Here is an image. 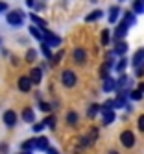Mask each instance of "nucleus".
Masks as SVG:
<instances>
[{
    "instance_id": "7ed1b4c3",
    "label": "nucleus",
    "mask_w": 144,
    "mask_h": 154,
    "mask_svg": "<svg viewBox=\"0 0 144 154\" xmlns=\"http://www.w3.org/2000/svg\"><path fill=\"white\" fill-rule=\"evenodd\" d=\"M120 141H122V145H124V147H128V149H129V147L135 145V136H133L129 130H126V132H122Z\"/></svg>"
},
{
    "instance_id": "4c0bfd02",
    "label": "nucleus",
    "mask_w": 144,
    "mask_h": 154,
    "mask_svg": "<svg viewBox=\"0 0 144 154\" xmlns=\"http://www.w3.org/2000/svg\"><path fill=\"white\" fill-rule=\"evenodd\" d=\"M137 74H139V76L144 74V65H139V67H137Z\"/></svg>"
},
{
    "instance_id": "f3484780",
    "label": "nucleus",
    "mask_w": 144,
    "mask_h": 154,
    "mask_svg": "<svg viewBox=\"0 0 144 154\" xmlns=\"http://www.w3.org/2000/svg\"><path fill=\"white\" fill-rule=\"evenodd\" d=\"M124 104H126V93L122 91V93L116 97V100H115V108H122Z\"/></svg>"
},
{
    "instance_id": "58836bf2",
    "label": "nucleus",
    "mask_w": 144,
    "mask_h": 154,
    "mask_svg": "<svg viewBox=\"0 0 144 154\" xmlns=\"http://www.w3.org/2000/svg\"><path fill=\"white\" fill-rule=\"evenodd\" d=\"M7 9V4L6 2H0V11H6Z\"/></svg>"
},
{
    "instance_id": "ea45409f",
    "label": "nucleus",
    "mask_w": 144,
    "mask_h": 154,
    "mask_svg": "<svg viewBox=\"0 0 144 154\" xmlns=\"http://www.w3.org/2000/svg\"><path fill=\"white\" fill-rule=\"evenodd\" d=\"M46 154H57V150L52 149V147H48V149H46Z\"/></svg>"
},
{
    "instance_id": "2eb2a0df",
    "label": "nucleus",
    "mask_w": 144,
    "mask_h": 154,
    "mask_svg": "<svg viewBox=\"0 0 144 154\" xmlns=\"http://www.w3.org/2000/svg\"><path fill=\"white\" fill-rule=\"evenodd\" d=\"M118 13H120V8H116V6L111 8V11H109V23H115V20L118 19Z\"/></svg>"
},
{
    "instance_id": "a211bd4d",
    "label": "nucleus",
    "mask_w": 144,
    "mask_h": 154,
    "mask_svg": "<svg viewBox=\"0 0 144 154\" xmlns=\"http://www.w3.org/2000/svg\"><path fill=\"white\" fill-rule=\"evenodd\" d=\"M133 9H135V13H144V0H135Z\"/></svg>"
},
{
    "instance_id": "72a5a7b5",
    "label": "nucleus",
    "mask_w": 144,
    "mask_h": 154,
    "mask_svg": "<svg viewBox=\"0 0 144 154\" xmlns=\"http://www.w3.org/2000/svg\"><path fill=\"white\" fill-rule=\"evenodd\" d=\"M107 108H115V100H107V102L102 106V109H107Z\"/></svg>"
},
{
    "instance_id": "c756f323",
    "label": "nucleus",
    "mask_w": 144,
    "mask_h": 154,
    "mask_svg": "<svg viewBox=\"0 0 144 154\" xmlns=\"http://www.w3.org/2000/svg\"><path fill=\"white\" fill-rule=\"evenodd\" d=\"M109 30H104L102 32V45H109Z\"/></svg>"
},
{
    "instance_id": "f257e3e1",
    "label": "nucleus",
    "mask_w": 144,
    "mask_h": 154,
    "mask_svg": "<svg viewBox=\"0 0 144 154\" xmlns=\"http://www.w3.org/2000/svg\"><path fill=\"white\" fill-rule=\"evenodd\" d=\"M22 20H24V13H20V11H9L7 13V23L11 26H22Z\"/></svg>"
},
{
    "instance_id": "f704fd0d",
    "label": "nucleus",
    "mask_w": 144,
    "mask_h": 154,
    "mask_svg": "<svg viewBox=\"0 0 144 154\" xmlns=\"http://www.w3.org/2000/svg\"><path fill=\"white\" fill-rule=\"evenodd\" d=\"M44 126H46V125H44V123H37V125H33V130H35V132H41Z\"/></svg>"
},
{
    "instance_id": "0eeeda50",
    "label": "nucleus",
    "mask_w": 144,
    "mask_h": 154,
    "mask_svg": "<svg viewBox=\"0 0 144 154\" xmlns=\"http://www.w3.org/2000/svg\"><path fill=\"white\" fill-rule=\"evenodd\" d=\"M102 113H104V125H111V123L115 121V112H113V108L102 109Z\"/></svg>"
},
{
    "instance_id": "473e14b6",
    "label": "nucleus",
    "mask_w": 144,
    "mask_h": 154,
    "mask_svg": "<svg viewBox=\"0 0 144 154\" xmlns=\"http://www.w3.org/2000/svg\"><path fill=\"white\" fill-rule=\"evenodd\" d=\"M35 56H37V52L31 48V50H28V54H26V60H28V61H31V60H35Z\"/></svg>"
},
{
    "instance_id": "a19ab883",
    "label": "nucleus",
    "mask_w": 144,
    "mask_h": 154,
    "mask_svg": "<svg viewBox=\"0 0 144 154\" xmlns=\"http://www.w3.org/2000/svg\"><path fill=\"white\" fill-rule=\"evenodd\" d=\"M26 4H28V6L31 8V6H33V0H26Z\"/></svg>"
},
{
    "instance_id": "c9c22d12",
    "label": "nucleus",
    "mask_w": 144,
    "mask_h": 154,
    "mask_svg": "<svg viewBox=\"0 0 144 154\" xmlns=\"http://www.w3.org/2000/svg\"><path fill=\"white\" fill-rule=\"evenodd\" d=\"M41 109H43V112H50V104H46V102H41Z\"/></svg>"
},
{
    "instance_id": "bb28decb",
    "label": "nucleus",
    "mask_w": 144,
    "mask_h": 154,
    "mask_svg": "<svg viewBox=\"0 0 144 154\" xmlns=\"http://www.w3.org/2000/svg\"><path fill=\"white\" fill-rule=\"evenodd\" d=\"M98 112H100V106H98V104H93L91 108H89V112H87V113H89V117L93 119V117H96Z\"/></svg>"
},
{
    "instance_id": "c03bdc74",
    "label": "nucleus",
    "mask_w": 144,
    "mask_h": 154,
    "mask_svg": "<svg viewBox=\"0 0 144 154\" xmlns=\"http://www.w3.org/2000/svg\"><path fill=\"white\" fill-rule=\"evenodd\" d=\"M22 154H31V152H30V150H24V152H22Z\"/></svg>"
},
{
    "instance_id": "ddd939ff",
    "label": "nucleus",
    "mask_w": 144,
    "mask_h": 154,
    "mask_svg": "<svg viewBox=\"0 0 144 154\" xmlns=\"http://www.w3.org/2000/svg\"><path fill=\"white\" fill-rule=\"evenodd\" d=\"M128 50V45L124 41H116V45H115V54H118V56H122V54H126Z\"/></svg>"
},
{
    "instance_id": "1a4fd4ad",
    "label": "nucleus",
    "mask_w": 144,
    "mask_h": 154,
    "mask_svg": "<svg viewBox=\"0 0 144 154\" xmlns=\"http://www.w3.org/2000/svg\"><path fill=\"white\" fill-rule=\"evenodd\" d=\"M142 61H144V48H140V50H137L135 52V56H133V67H139V65H142Z\"/></svg>"
},
{
    "instance_id": "b1692460",
    "label": "nucleus",
    "mask_w": 144,
    "mask_h": 154,
    "mask_svg": "<svg viewBox=\"0 0 144 154\" xmlns=\"http://www.w3.org/2000/svg\"><path fill=\"white\" fill-rule=\"evenodd\" d=\"M66 123H69V125H76L78 123V113L76 112H69V115H66Z\"/></svg>"
},
{
    "instance_id": "7c9ffc66",
    "label": "nucleus",
    "mask_w": 144,
    "mask_h": 154,
    "mask_svg": "<svg viewBox=\"0 0 144 154\" xmlns=\"http://www.w3.org/2000/svg\"><path fill=\"white\" fill-rule=\"evenodd\" d=\"M124 20H126V23H128L129 26H131V24H135V15H133V13H126Z\"/></svg>"
},
{
    "instance_id": "f03ea898",
    "label": "nucleus",
    "mask_w": 144,
    "mask_h": 154,
    "mask_svg": "<svg viewBox=\"0 0 144 154\" xmlns=\"http://www.w3.org/2000/svg\"><path fill=\"white\" fill-rule=\"evenodd\" d=\"M61 82H63L66 87H74V84H76V74H74L72 71H63Z\"/></svg>"
},
{
    "instance_id": "423d86ee",
    "label": "nucleus",
    "mask_w": 144,
    "mask_h": 154,
    "mask_svg": "<svg viewBox=\"0 0 144 154\" xmlns=\"http://www.w3.org/2000/svg\"><path fill=\"white\" fill-rule=\"evenodd\" d=\"M4 123H6L7 126H13V125L17 123V113L11 112V109H7V112L4 113Z\"/></svg>"
},
{
    "instance_id": "9b49d317",
    "label": "nucleus",
    "mask_w": 144,
    "mask_h": 154,
    "mask_svg": "<svg viewBox=\"0 0 144 154\" xmlns=\"http://www.w3.org/2000/svg\"><path fill=\"white\" fill-rule=\"evenodd\" d=\"M30 78H31L33 85H35V84H41V78H43V72H41V69H39V67H37V69H31Z\"/></svg>"
},
{
    "instance_id": "dca6fc26",
    "label": "nucleus",
    "mask_w": 144,
    "mask_h": 154,
    "mask_svg": "<svg viewBox=\"0 0 144 154\" xmlns=\"http://www.w3.org/2000/svg\"><path fill=\"white\" fill-rule=\"evenodd\" d=\"M22 149L24 150H31V149H37V139H28L22 143Z\"/></svg>"
},
{
    "instance_id": "6ab92c4d",
    "label": "nucleus",
    "mask_w": 144,
    "mask_h": 154,
    "mask_svg": "<svg viewBox=\"0 0 144 154\" xmlns=\"http://www.w3.org/2000/svg\"><path fill=\"white\" fill-rule=\"evenodd\" d=\"M100 17H102V11H100V9H96V11L89 13V15L85 17V20H87V23H91V20H96V19H100Z\"/></svg>"
},
{
    "instance_id": "4468645a",
    "label": "nucleus",
    "mask_w": 144,
    "mask_h": 154,
    "mask_svg": "<svg viewBox=\"0 0 144 154\" xmlns=\"http://www.w3.org/2000/svg\"><path fill=\"white\" fill-rule=\"evenodd\" d=\"M74 60H76L78 63H83V61H85V50H83V48H76V50H74Z\"/></svg>"
},
{
    "instance_id": "e433bc0d",
    "label": "nucleus",
    "mask_w": 144,
    "mask_h": 154,
    "mask_svg": "<svg viewBox=\"0 0 144 154\" xmlns=\"http://www.w3.org/2000/svg\"><path fill=\"white\" fill-rule=\"evenodd\" d=\"M139 128L144 132V115H140V117H139Z\"/></svg>"
},
{
    "instance_id": "39448f33",
    "label": "nucleus",
    "mask_w": 144,
    "mask_h": 154,
    "mask_svg": "<svg viewBox=\"0 0 144 154\" xmlns=\"http://www.w3.org/2000/svg\"><path fill=\"white\" fill-rule=\"evenodd\" d=\"M31 78H28V76H20L19 78V89L20 91H24V93H28L30 89H31Z\"/></svg>"
},
{
    "instance_id": "f8f14e48",
    "label": "nucleus",
    "mask_w": 144,
    "mask_h": 154,
    "mask_svg": "<svg viewBox=\"0 0 144 154\" xmlns=\"http://www.w3.org/2000/svg\"><path fill=\"white\" fill-rule=\"evenodd\" d=\"M22 119L26 121V123H33V119H35V113H33L31 108H26L24 112H22Z\"/></svg>"
},
{
    "instance_id": "37998d69",
    "label": "nucleus",
    "mask_w": 144,
    "mask_h": 154,
    "mask_svg": "<svg viewBox=\"0 0 144 154\" xmlns=\"http://www.w3.org/2000/svg\"><path fill=\"white\" fill-rule=\"evenodd\" d=\"M109 154H118V152H116V150H111V152H109Z\"/></svg>"
},
{
    "instance_id": "cd10ccee",
    "label": "nucleus",
    "mask_w": 144,
    "mask_h": 154,
    "mask_svg": "<svg viewBox=\"0 0 144 154\" xmlns=\"http://www.w3.org/2000/svg\"><path fill=\"white\" fill-rule=\"evenodd\" d=\"M126 65H128V60H126V58H122V60L116 63V71H120V72H122V71L126 69Z\"/></svg>"
},
{
    "instance_id": "c85d7f7f",
    "label": "nucleus",
    "mask_w": 144,
    "mask_h": 154,
    "mask_svg": "<svg viewBox=\"0 0 144 154\" xmlns=\"http://www.w3.org/2000/svg\"><path fill=\"white\" fill-rule=\"evenodd\" d=\"M129 97L133 98V100H140V98H142V91H140V89H137V91H131V93H129Z\"/></svg>"
},
{
    "instance_id": "6e6552de",
    "label": "nucleus",
    "mask_w": 144,
    "mask_h": 154,
    "mask_svg": "<svg viewBox=\"0 0 144 154\" xmlns=\"http://www.w3.org/2000/svg\"><path fill=\"white\" fill-rule=\"evenodd\" d=\"M128 23H126V20H122V23L118 24V28H116V32H115V37L116 39H122V37H124L126 35V32H128Z\"/></svg>"
},
{
    "instance_id": "4be33fe9",
    "label": "nucleus",
    "mask_w": 144,
    "mask_h": 154,
    "mask_svg": "<svg viewBox=\"0 0 144 154\" xmlns=\"http://www.w3.org/2000/svg\"><path fill=\"white\" fill-rule=\"evenodd\" d=\"M50 145H48V139L46 137H39L37 139V149H43V150H46Z\"/></svg>"
},
{
    "instance_id": "5701e85b",
    "label": "nucleus",
    "mask_w": 144,
    "mask_h": 154,
    "mask_svg": "<svg viewBox=\"0 0 144 154\" xmlns=\"http://www.w3.org/2000/svg\"><path fill=\"white\" fill-rule=\"evenodd\" d=\"M111 65H113V63H104L102 65V69H100V76H102V78H107V74H109V67H111Z\"/></svg>"
},
{
    "instance_id": "a878e982",
    "label": "nucleus",
    "mask_w": 144,
    "mask_h": 154,
    "mask_svg": "<svg viewBox=\"0 0 144 154\" xmlns=\"http://www.w3.org/2000/svg\"><path fill=\"white\" fill-rule=\"evenodd\" d=\"M41 50H43V54H44V56H46L48 60L52 58V50H50V45H46V43H43V45H41Z\"/></svg>"
},
{
    "instance_id": "20e7f679",
    "label": "nucleus",
    "mask_w": 144,
    "mask_h": 154,
    "mask_svg": "<svg viewBox=\"0 0 144 154\" xmlns=\"http://www.w3.org/2000/svg\"><path fill=\"white\" fill-rule=\"evenodd\" d=\"M44 41H46L50 47H59L61 45V39L55 34H52V32H44Z\"/></svg>"
},
{
    "instance_id": "2f4dec72",
    "label": "nucleus",
    "mask_w": 144,
    "mask_h": 154,
    "mask_svg": "<svg viewBox=\"0 0 144 154\" xmlns=\"http://www.w3.org/2000/svg\"><path fill=\"white\" fill-rule=\"evenodd\" d=\"M44 125L50 126V128H54V126H55V119H54V117H46V119H44Z\"/></svg>"
},
{
    "instance_id": "393cba45",
    "label": "nucleus",
    "mask_w": 144,
    "mask_h": 154,
    "mask_svg": "<svg viewBox=\"0 0 144 154\" xmlns=\"http://www.w3.org/2000/svg\"><path fill=\"white\" fill-rule=\"evenodd\" d=\"M129 84H131V80L128 78V76H122V78L116 82V87H128Z\"/></svg>"
},
{
    "instance_id": "412c9836",
    "label": "nucleus",
    "mask_w": 144,
    "mask_h": 154,
    "mask_svg": "<svg viewBox=\"0 0 144 154\" xmlns=\"http://www.w3.org/2000/svg\"><path fill=\"white\" fill-rule=\"evenodd\" d=\"M30 17H31V20H33V23H35V24H37L39 28H46V23H44V20H43L41 17H37V15H33V13H31Z\"/></svg>"
},
{
    "instance_id": "9d476101",
    "label": "nucleus",
    "mask_w": 144,
    "mask_h": 154,
    "mask_svg": "<svg viewBox=\"0 0 144 154\" xmlns=\"http://www.w3.org/2000/svg\"><path fill=\"white\" fill-rule=\"evenodd\" d=\"M113 89H116V82L113 80V78H104V91L105 93H109V91H113Z\"/></svg>"
},
{
    "instance_id": "aec40b11",
    "label": "nucleus",
    "mask_w": 144,
    "mask_h": 154,
    "mask_svg": "<svg viewBox=\"0 0 144 154\" xmlns=\"http://www.w3.org/2000/svg\"><path fill=\"white\" fill-rule=\"evenodd\" d=\"M30 34H31L33 37H35V39H39V41H44V35L41 34V32H39L35 26H30Z\"/></svg>"
},
{
    "instance_id": "79ce46f5",
    "label": "nucleus",
    "mask_w": 144,
    "mask_h": 154,
    "mask_svg": "<svg viewBox=\"0 0 144 154\" xmlns=\"http://www.w3.org/2000/svg\"><path fill=\"white\" fill-rule=\"evenodd\" d=\"M139 89H140V91L144 93V84H140V85H139Z\"/></svg>"
}]
</instances>
